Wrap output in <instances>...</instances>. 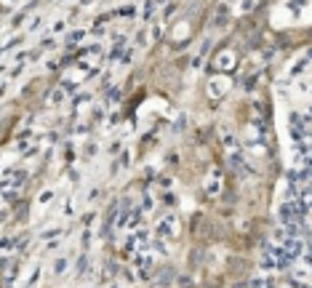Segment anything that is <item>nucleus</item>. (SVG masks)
Listing matches in <instances>:
<instances>
[{
	"mask_svg": "<svg viewBox=\"0 0 312 288\" xmlns=\"http://www.w3.org/2000/svg\"><path fill=\"white\" fill-rule=\"evenodd\" d=\"M155 235L160 240H168V238H176L179 235V216L171 211V214H165L160 221H157V227H155Z\"/></svg>",
	"mask_w": 312,
	"mask_h": 288,
	"instance_id": "nucleus-1",
	"label": "nucleus"
},
{
	"mask_svg": "<svg viewBox=\"0 0 312 288\" xmlns=\"http://www.w3.org/2000/svg\"><path fill=\"white\" fill-rule=\"evenodd\" d=\"M230 88H232V80L227 75H219V77H211L208 80V96L211 99H222Z\"/></svg>",
	"mask_w": 312,
	"mask_h": 288,
	"instance_id": "nucleus-2",
	"label": "nucleus"
},
{
	"mask_svg": "<svg viewBox=\"0 0 312 288\" xmlns=\"http://www.w3.org/2000/svg\"><path fill=\"white\" fill-rule=\"evenodd\" d=\"M222 184H224V174H222V168H211L208 179H205V192H208L211 198H216V195L222 192Z\"/></svg>",
	"mask_w": 312,
	"mask_h": 288,
	"instance_id": "nucleus-3",
	"label": "nucleus"
},
{
	"mask_svg": "<svg viewBox=\"0 0 312 288\" xmlns=\"http://www.w3.org/2000/svg\"><path fill=\"white\" fill-rule=\"evenodd\" d=\"M222 142H224V149H227V155H232V152H240V149H243L240 139L235 136V131H232L230 126H222Z\"/></svg>",
	"mask_w": 312,
	"mask_h": 288,
	"instance_id": "nucleus-4",
	"label": "nucleus"
},
{
	"mask_svg": "<svg viewBox=\"0 0 312 288\" xmlns=\"http://www.w3.org/2000/svg\"><path fill=\"white\" fill-rule=\"evenodd\" d=\"M211 43H214V37H205V40L197 45V51H195V56H192V70H200L203 67V62H205V54H208V48H211Z\"/></svg>",
	"mask_w": 312,
	"mask_h": 288,
	"instance_id": "nucleus-5",
	"label": "nucleus"
},
{
	"mask_svg": "<svg viewBox=\"0 0 312 288\" xmlns=\"http://www.w3.org/2000/svg\"><path fill=\"white\" fill-rule=\"evenodd\" d=\"M235 64H237V56L232 54V51H222V54L216 56V67H219V70H224V72L232 70Z\"/></svg>",
	"mask_w": 312,
	"mask_h": 288,
	"instance_id": "nucleus-6",
	"label": "nucleus"
},
{
	"mask_svg": "<svg viewBox=\"0 0 312 288\" xmlns=\"http://www.w3.org/2000/svg\"><path fill=\"white\" fill-rule=\"evenodd\" d=\"M72 94V91L70 88H64V86H59L56 91H54V94H51L48 96V104H51V107H59V104H64V102H67V96Z\"/></svg>",
	"mask_w": 312,
	"mask_h": 288,
	"instance_id": "nucleus-7",
	"label": "nucleus"
},
{
	"mask_svg": "<svg viewBox=\"0 0 312 288\" xmlns=\"http://www.w3.org/2000/svg\"><path fill=\"white\" fill-rule=\"evenodd\" d=\"M70 261H72V256H56V259H54V267H51V270H54L56 278L67 275V270H70Z\"/></svg>",
	"mask_w": 312,
	"mask_h": 288,
	"instance_id": "nucleus-8",
	"label": "nucleus"
},
{
	"mask_svg": "<svg viewBox=\"0 0 312 288\" xmlns=\"http://www.w3.org/2000/svg\"><path fill=\"white\" fill-rule=\"evenodd\" d=\"M85 37H88V32H85V30H72L70 35H67V40H64V45H67V48H72V45H80V43H85Z\"/></svg>",
	"mask_w": 312,
	"mask_h": 288,
	"instance_id": "nucleus-9",
	"label": "nucleus"
},
{
	"mask_svg": "<svg viewBox=\"0 0 312 288\" xmlns=\"http://www.w3.org/2000/svg\"><path fill=\"white\" fill-rule=\"evenodd\" d=\"M214 22H216V27H227V24H230V5H227V3H222V5H219V11H216V19H214Z\"/></svg>",
	"mask_w": 312,
	"mask_h": 288,
	"instance_id": "nucleus-10",
	"label": "nucleus"
},
{
	"mask_svg": "<svg viewBox=\"0 0 312 288\" xmlns=\"http://www.w3.org/2000/svg\"><path fill=\"white\" fill-rule=\"evenodd\" d=\"M160 8V5L155 3V0H147V3L142 5V19L144 22H152V19H155V11Z\"/></svg>",
	"mask_w": 312,
	"mask_h": 288,
	"instance_id": "nucleus-11",
	"label": "nucleus"
},
{
	"mask_svg": "<svg viewBox=\"0 0 312 288\" xmlns=\"http://www.w3.org/2000/svg\"><path fill=\"white\" fill-rule=\"evenodd\" d=\"M54 198H56L54 187H45V189H43V195H38V206H40V208H45V206H48V203L54 200Z\"/></svg>",
	"mask_w": 312,
	"mask_h": 288,
	"instance_id": "nucleus-12",
	"label": "nucleus"
},
{
	"mask_svg": "<svg viewBox=\"0 0 312 288\" xmlns=\"http://www.w3.org/2000/svg\"><path fill=\"white\" fill-rule=\"evenodd\" d=\"M117 19H134L136 16V5L134 3H128V5H120V8L115 11Z\"/></svg>",
	"mask_w": 312,
	"mask_h": 288,
	"instance_id": "nucleus-13",
	"label": "nucleus"
},
{
	"mask_svg": "<svg viewBox=\"0 0 312 288\" xmlns=\"http://www.w3.org/2000/svg\"><path fill=\"white\" fill-rule=\"evenodd\" d=\"M117 99H120V88H110V94H107V104H104V112L112 107H117Z\"/></svg>",
	"mask_w": 312,
	"mask_h": 288,
	"instance_id": "nucleus-14",
	"label": "nucleus"
},
{
	"mask_svg": "<svg viewBox=\"0 0 312 288\" xmlns=\"http://www.w3.org/2000/svg\"><path fill=\"white\" fill-rule=\"evenodd\" d=\"M40 272H43V267H40V264L32 267V275L27 278V288H35V286H38V278H40Z\"/></svg>",
	"mask_w": 312,
	"mask_h": 288,
	"instance_id": "nucleus-15",
	"label": "nucleus"
},
{
	"mask_svg": "<svg viewBox=\"0 0 312 288\" xmlns=\"http://www.w3.org/2000/svg\"><path fill=\"white\" fill-rule=\"evenodd\" d=\"M307 64H312V62H307V59H299V62H294V64H291V75L304 72V70H307Z\"/></svg>",
	"mask_w": 312,
	"mask_h": 288,
	"instance_id": "nucleus-16",
	"label": "nucleus"
},
{
	"mask_svg": "<svg viewBox=\"0 0 312 288\" xmlns=\"http://www.w3.org/2000/svg\"><path fill=\"white\" fill-rule=\"evenodd\" d=\"M64 27H67V22H64V19H56V22L51 24V32H48V37H54V35H59V32H64Z\"/></svg>",
	"mask_w": 312,
	"mask_h": 288,
	"instance_id": "nucleus-17",
	"label": "nucleus"
},
{
	"mask_svg": "<svg viewBox=\"0 0 312 288\" xmlns=\"http://www.w3.org/2000/svg\"><path fill=\"white\" fill-rule=\"evenodd\" d=\"M256 3H259V0H240V5H237V11H240V14H248V11L254 8Z\"/></svg>",
	"mask_w": 312,
	"mask_h": 288,
	"instance_id": "nucleus-18",
	"label": "nucleus"
},
{
	"mask_svg": "<svg viewBox=\"0 0 312 288\" xmlns=\"http://www.w3.org/2000/svg\"><path fill=\"white\" fill-rule=\"evenodd\" d=\"M150 35H152V40H155V37H160L163 35V24H155V27L150 30Z\"/></svg>",
	"mask_w": 312,
	"mask_h": 288,
	"instance_id": "nucleus-19",
	"label": "nucleus"
},
{
	"mask_svg": "<svg viewBox=\"0 0 312 288\" xmlns=\"http://www.w3.org/2000/svg\"><path fill=\"white\" fill-rule=\"evenodd\" d=\"M227 5H240V0H224Z\"/></svg>",
	"mask_w": 312,
	"mask_h": 288,
	"instance_id": "nucleus-20",
	"label": "nucleus"
},
{
	"mask_svg": "<svg viewBox=\"0 0 312 288\" xmlns=\"http://www.w3.org/2000/svg\"><path fill=\"white\" fill-rule=\"evenodd\" d=\"M155 3H157V5H160V8H163V5L168 3V0H155Z\"/></svg>",
	"mask_w": 312,
	"mask_h": 288,
	"instance_id": "nucleus-21",
	"label": "nucleus"
},
{
	"mask_svg": "<svg viewBox=\"0 0 312 288\" xmlns=\"http://www.w3.org/2000/svg\"><path fill=\"white\" fill-rule=\"evenodd\" d=\"M11 3H22V0H5V5H11Z\"/></svg>",
	"mask_w": 312,
	"mask_h": 288,
	"instance_id": "nucleus-22",
	"label": "nucleus"
}]
</instances>
